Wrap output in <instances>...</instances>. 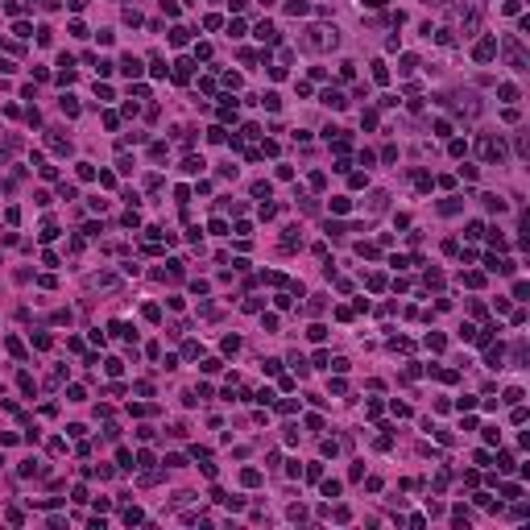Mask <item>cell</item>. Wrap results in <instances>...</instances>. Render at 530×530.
Returning <instances> with one entry per match:
<instances>
[{
  "label": "cell",
  "mask_w": 530,
  "mask_h": 530,
  "mask_svg": "<svg viewBox=\"0 0 530 530\" xmlns=\"http://www.w3.org/2000/svg\"><path fill=\"white\" fill-rule=\"evenodd\" d=\"M476 149H480V158H485V162H501V158H505V145H501V137H489V133L476 141Z\"/></svg>",
  "instance_id": "obj_1"
},
{
  "label": "cell",
  "mask_w": 530,
  "mask_h": 530,
  "mask_svg": "<svg viewBox=\"0 0 530 530\" xmlns=\"http://www.w3.org/2000/svg\"><path fill=\"white\" fill-rule=\"evenodd\" d=\"M501 50H505V62H510L514 70H526V50L518 46V38H505V42H501Z\"/></svg>",
  "instance_id": "obj_2"
},
{
  "label": "cell",
  "mask_w": 530,
  "mask_h": 530,
  "mask_svg": "<svg viewBox=\"0 0 530 530\" xmlns=\"http://www.w3.org/2000/svg\"><path fill=\"white\" fill-rule=\"evenodd\" d=\"M493 54H497V38H480V42H476V50H472L476 62H489Z\"/></svg>",
  "instance_id": "obj_3"
},
{
  "label": "cell",
  "mask_w": 530,
  "mask_h": 530,
  "mask_svg": "<svg viewBox=\"0 0 530 530\" xmlns=\"http://www.w3.org/2000/svg\"><path fill=\"white\" fill-rule=\"evenodd\" d=\"M323 104H327V108H344V104H348V100H344V91H336V87H327V91H323Z\"/></svg>",
  "instance_id": "obj_4"
},
{
  "label": "cell",
  "mask_w": 530,
  "mask_h": 530,
  "mask_svg": "<svg viewBox=\"0 0 530 530\" xmlns=\"http://www.w3.org/2000/svg\"><path fill=\"white\" fill-rule=\"evenodd\" d=\"M191 58H178V62H174V79H178V83H186V79H191Z\"/></svg>",
  "instance_id": "obj_5"
},
{
  "label": "cell",
  "mask_w": 530,
  "mask_h": 530,
  "mask_svg": "<svg viewBox=\"0 0 530 530\" xmlns=\"http://www.w3.org/2000/svg\"><path fill=\"white\" fill-rule=\"evenodd\" d=\"M120 70H124L128 79H137V75H141V62H137L133 54H124V58H120Z\"/></svg>",
  "instance_id": "obj_6"
},
{
  "label": "cell",
  "mask_w": 530,
  "mask_h": 530,
  "mask_svg": "<svg viewBox=\"0 0 530 530\" xmlns=\"http://www.w3.org/2000/svg\"><path fill=\"white\" fill-rule=\"evenodd\" d=\"M286 13H290V17H307V13H311V4H307V0H290V4H286Z\"/></svg>",
  "instance_id": "obj_7"
},
{
  "label": "cell",
  "mask_w": 530,
  "mask_h": 530,
  "mask_svg": "<svg viewBox=\"0 0 530 530\" xmlns=\"http://www.w3.org/2000/svg\"><path fill=\"white\" fill-rule=\"evenodd\" d=\"M257 38H261V42H274V38H278V29L269 25V21H261V25H257Z\"/></svg>",
  "instance_id": "obj_8"
},
{
  "label": "cell",
  "mask_w": 530,
  "mask_h": 530,
  "mask_svg": "<svg viewBox=\"0 0 530 530\" xmlns=\"http://www.w3.org/2000/svg\"><path fill=\"white\" fill-rule=\"evenodd\" d=\"M497 96H501L505 104H514V100H518V87H514V83H501V87H497Z\"/></svg>",
  "instance_id": "obj_9"
},
{
  "label": "cell",
  "mask_w": 530,
  "mask_h": 530,
  "mask_svg": "<svg viewBox=\"0 0 530 530\" xmlns=\"http://www.w3.org/2000/svg\"><path fill=\"white\" fill-rule=\"evenodd\" d=\"M182 170H186V174H199V170H203V158H186Z\"/></svg>",
  "instance_id": "obj_10"
},
{
  "label": "cell",
  "mask_w": 530,
  "mask_h": 530,
  "mask_svg": "<svg viewBox=\"0 0 530 530\" xmlns=\"http://www.w3.org/2000/svg\"><path fill=\"white\" fill-rule=\"evenodd\" d=\"M501 356H505L501 344H497V348H489V369H501Z\"/></svg>",
  "instance_id": "obj_11"
},
{
  "label": "cell",
  "mask_w": 530,
  "mask_h": 530,
  "mask_svg": "<svg viewBox=\"0 0 530 530\" xmlns=\"http://www.w3.org/2000/svg\"><path fill=\"white\" fill-rule=\"evenodd\" d=\"M257 104H265V108H269V112H278V104H282V100L274 96V91H265V96H261V100H257Z\"/></svg>",
  "instance_id": "obj_12"
},
{
  "label": "cell",
  "mask_w": 530,
  "mask_h": 530,
  "mask_svg": "<svg viewBox=\"0 0 530 530\" xmlns=\"http://www.w3.org/2000/svg\"><path fill=\"white\" fill-rule=\"evenodd\" d=\"M485 207H489V211H505V199H497V195H485Z\"/></svg>",
  "instance_id": "obj_13"
},
{
  "label": "cell",
  "mask_w": 530,
  "mask_h": 530,
  "mask_svg": "<svg viewBox=\"0 0 530 530\" xmlns=\"http://www.w3.org/2000/svg\"><path fill=\"white\" fill-rule=\"evenodd\" d=\"M373 79H377V83H385V79H390V70H385V62H373Z\"/></svg>",
  "instance_id": "obj_14"
},
{
  "label": "cell",
  "mask_w": 530,
  "mask_h": 530,
  "mask_svg": "<svg viewBox=\"0 0 530 530\" xmlns=\"http://www.w3.org/2000/svg\"><path fill=\"white\" fill-rule=\"evenodd\" d=\"M240 480H244V485H257V480H261V472H257V468H244Z\"/></svg>",
  "instance_id": "obj_15"
},
{
  "label": "cell",
  "mask_w": 530,
  "mask_h": 530,
  "mask_svg": "<svg viewBox=\"0 0 530 530\" xmlns=\"http://www.w3.org/2000/svg\"><path fill=\"white\" fill-rule=\"evenodd\" d=\"M62 112H66V116H79V104L70 100V96H62Z\"/></svg>",
  "instance_id": "obj_16"
},
{
  "label": "cell",
  "mask_w": 530,
  "mask_h": 530,
  "mask_svg": "<svg viewBox=\"0 0 530 530\" xmlns=\"http://www.w3.org/2000/svg\"><path fill=\"white\" fill-rule=\"evenodd\" d=\"M443 216H452V211H460V199H447V203H439Z\"/></svg>",
  "instance_id": "obj_17"
},
{
  "label": "cell",
  "mask_w": 530,
  "mask_h": 530,
  "mask_svg": "<svg viewBox=\"0 0 530 530\" xmlns=\"http://www.w3.org/2000/svg\"><path fill=\"white\" fill-rule=\"evenodd\" d=\"M323 497H340V480H327V485H323Z\"/></svg>",
  "instance_id": "obj_18"
},
{
  "label": "cell",
  "mask_w": 530,
  "mask_h": 530,
  "mask_svg": "<svg viewBox=\"0 0 530 530\" xmlns=\"http://www.w3.org/2000/svg\"><path fill=\"white\" fill-rule=\"evenodd\" d=\"M253 195L257 199H269V182H253Z\"/></svg>",
  "instance_id": "obj_19"
},
{
  "label": "cell",
  "mask_w": 530,
  "mask_h": 530,
  "mask_svg": "<svg viewBox=\"0 0 530 530\" xmlns=\"http://www.w3.org/2000/svg\"><path fill=\"white\" fill-rule=\"evenodd\" d=\"M364 4H369V8H381V4H385V0H364Z\"/></svg>",
  "instance_id": "obj_20"
},
{
  "label": "cell",
  "mask_w": 530,
  "mask_h": 530,
  "mask_svg": "<svg viewBox=\"0 0 530 530\" xmlns=\"http://www.w3.org/2000/svg\"><path fill=\"white\" fill-rule=\"evenodd\" d=\"M29 4H33V0H29Z\"/></svg>",
  "instance_id": "obj_21"
},
{
  "label": "cell",
  "mask_w": 530,
  "mask_h": 530,
  "mask_svg": "<svg viewBox=\"0 0 530 530\" xmlns=\"http://www.w3.org/2000/svg\"><path fill=\"white\" fill-rule=\"evenodd\" d=\"M0 464H4V460H0Z\"/></svg>",
  "instance_id": "obj_22"
}]
</instances>
